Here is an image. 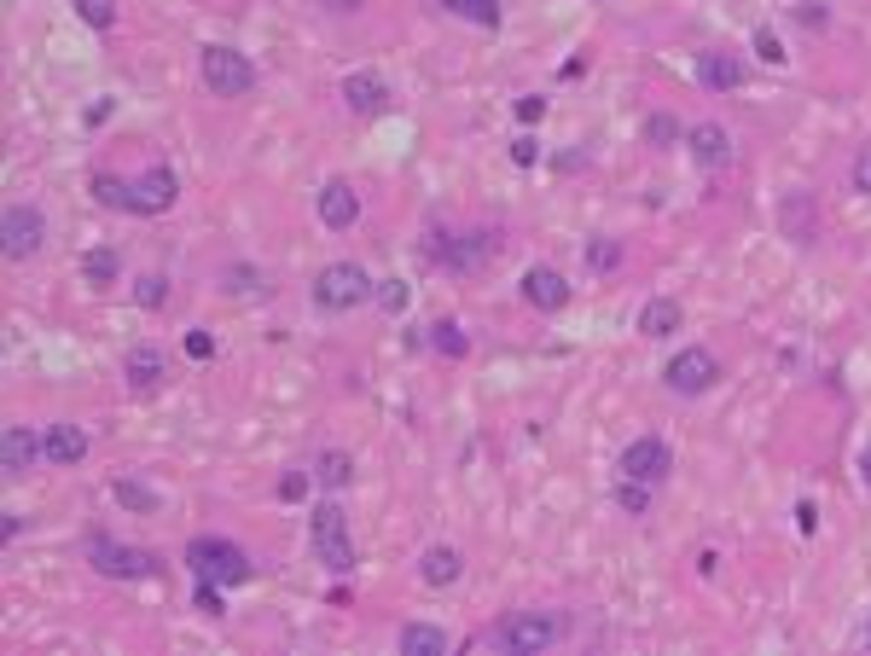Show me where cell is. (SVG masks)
Returning a JSON list of instances; mask_svg holds the SVG:
<instances>
[{
    "mask_svg": "<svg viewBox=\"0 0 871 656\" xmlns=\"http://www.w3.org/2000/svg\"><path fill=\"white\" fill-rule=\"evenodd\" d=\"M854 192H866V198H871V146L860 151V157H854Z\"/></svg>",
    "mask_w": 871,
    "mask_h": 656,
    "instance_id": "obj_37",
    "label": "cell"
},
{
    "mask_svg": "<svg viewBox=\"0 0 871 656\" xmlns=\"http://www.w3.org/2000/svg\"><path fill=\"white\" fill-rule=\"evenodd\" d=\"M198 71H204V88L222 93V99H239V93L256 88V64L244 53H232V47H204V53H198Z\"/></svg>",
    "mask_w": 871,
    "mask_h": 656,
    "instance_id": "obj_5",
    "label": "cell"
},
{
    "mask_svg": "<svg viewBox=\"0 0 871 656\" xmlns=\"http://www.w3.org/2000/svg\"><path fill=\"white\" fill-rule=\"evenodd\" d=\"M366 297H373V279H366L361 262H331V267L314 274V308H326V314L361 308Z\"/></svg>",
    "mask_w": 871,
    "mask_h": 656,
    "instance_id": "obj_4",
    "label": "cell"
},
{
    "mask_svg": "<svg viewBox=\"0 0 871 656\" xmlns=\"http://www.w3.org/2000/svg\"><path fill=\"white\" fill-rule=\"evenodd\" d=\"M227 279H232V291H256V285H262L256 267H227Z\"/></svg>",
    "mask_w": 871,
    "mask_h": 656,
    "instance_id": "obj_39",
    "label": "cell"
},
{
    "mask_svg": "<svg viewBox=\"0 0 871 656\" xmlns=\"http://www.w3.org/2000/svg\"><path fill=\"white\" fill-rule=\"evenodd\" d=\"M123 378L134 383V390H157V383H163V349L134 343L128 355H123Z\"/></svg>",
    "mask_w": 871,
    "mask_h": 656,
    "instance_id": "obj_17",
    "label": "cell"
},
{
    "mask_svg": "<svg viewBox=\"0 0 871 656\" xmlns=\"http://www.w3.org/2000/svg\"><path fill=\"white\" fill-rule=\"evenodd\" d=\"M88 558L99 576H111V581H146V576H157V552H146V546H116L105 541V534H93L88 541Z\"/></svg>",
    "mask_w": 871,
    "mask_h": 656,
    "instance_id": "obj_6",
    "label": "cell"
},
{
    "mask_svg": "<svg viewBox=\"0 0 871 656\" xmlns=\"http://www.w3.org/2000/svg\"><path fill=\"white\" fill-rule=\"evenodd\" d=\"M697 76H703V88H715V93H732V88H744V64L732 59V53H697Z\"/></svg>",
    "mask_w": 871,
    "mask_h": 656,
    "instance_id": "obj_16",
    "label": "cell"
},
{
    "mask_svg": "<svg viewBox=\"0 0 871 656\" xmlns=\"http://www.w3.org/2000/svg\"><path fill=\"white\" fill-rule=\"evenodd\" d=\"M163 297H169V279H163V274H140V279H134V302H140V308H163Z\"/></svg>",
    "mask_w": 871,
    "mask_h": 656,
    "instance_id": "obj_29",
    "label": "cell"
},
{
    "mask_svg": "<svg viewBox=\"0 0 871 656\" xmlns=\"http://www.w3.org/2000/svg\"><path fill=\"white\" fill-rule=\"evenodd\" d=\"M796 523H801V534H813V523H819V512L808 506V500H801V506H796Z\"/></svg>",
    "mask_w": 871,
    "mask_h": 656,
    "instance_id": "obj_43",
    "label": "cell"
},
{
    "mask_svg": "<svg viewBox=\"0 0 871 656\" xmlns=\"http://www.w3.org/2000/svg\"><path fill=\"white\" fill-rule=\"evenodd\" d=\"M866 645H871V628H866Z\"/></svg>",
    "mask_w": 871,
    "mask_h": 656,
    "instance_id": "obj_46",
    "label": "cell"
},
{
    "mask_svg": "<svg viewBox=\"0 0 871 656\" xmlns=\"http://www.w3.org/2000/svg\"><path fill=\"white\" fill-rule=\"evenodd\" d=\"M616 262H622V244H616V239H593L588 244V267H593V274H610Z\"/></svg>",
    "mask_w": 871,
    "mask_h": 656,
    "instance_id": "obj_32",
    "label": "cell"
},
{
    "mask_svg": "<svg viewBox=\"0 0 871 656\" xmlns=\"http://www.w3.org/2000/svg\"><path fill=\"white\" fill-rule=\"evenodd\" d=\"M116 274H123V262H116V250H88V256H81V279L88 285H116Z\"/></svg>",
    "mask_w": 871,
    "mask_h": 656,
    "instance_id": "obj_26",
    "label": "cell"
},
{
    "mask_svg": "<svg viewBox=\"0 0 871 656\" xmlns=\"http://www.w3.org/2000/svg\"><path fill=\"white\" fill-rule=\"evenodd\" d=\"M187 355H192V361H210V355H215V338H210V331H192V338H187Z\"/></svg>",
    "mask_w": 871,
    "mask_h": 656,
    "instance_id": "obj_38",
    "label": "cell"
},
{
    "mask_svg": "<svg viewBox=\"0 0 871 656\" xmlns=\"http://www.w3.org/2000/svg\"><path fill=\"white\" fill-rule=\"evenodd\" d=\"M187 569H192L198 581H215V586H239V581H250L244 546L222 541V534H198V541L187 546Z\"/></svg>",
    "mask_w": 871,
    "mask_h": 656,
    "instance_id": "obj_3",
    "label": "cell"
},
{
    "mask_svg": "<svg viewBox=\"0 0 871 656\" xmlns=\"http://www.w3.org/2000/svg\"><path fill=\"white\" fill-rule=\"evenodd\" d=\"M41 239H47V215H41L36 204H12L7 222H0V244H7V256H12V262L36 256Z\"/></svg>",
    "mask_w": 871,
    "mask_h": 656,
    "instance_id": "obj_7",
    "label": "cell"
},
{
    "mask_svg": "<svg viewBox=\"0 0 871 656\" xmlns=\"http://www.w3.org/2000/svg\"><path fill=\"white\" fill-rule=\"evenodd\" d=\"M459 569H465V558L454 546H430L425 558H418V581H425V586H454Z\"/></svg>",
    "mask_w": 871,
    "mask_h": 656,
    "instance_id": "obj_20",
    "label": "cell"
},
{
    "mask_svg": "<svg viewBox=\"0 0 871 656\" xmlns=\"http://www.w3.org/2000/svg\"><path fill=\"white\" fill-rule=\"evenodd\" d=\"M442 7L477 29H500V0H442Z\"/></svg>",
    "mask_w": 871,
    "mask_h": 656,
    "instance_id": "obj_25",
    "label": "cell"
},
{
    "mask_svg": "<svg viewBox=\"0 0 871 656\" xmlns=\"http://www.w3.org/2000/svg\"><path fill=\"white\" fill-rule=\"evenodd\" d=\"M320 222L331 232H343V227L361 222V192L349 187V180H326V187H320Z\"/></svg>",
    "mask_w": 871,
    "mask_h": 656,
    "instance_id": "obj_12",
    "label": "cell"
},
{
    "mask_svg": "<svg viewBox=\"0 0 871 656\" xmlns=\"http://www.w3.org/2000/svg\"><path fill=\"white\" fill-rule=\"evenodd\" d=\"M430 349H436V355H447V361H459L465 349H471V338H465V326H454V319H436V326H430Z\"/></svg>",
    "mask_w": 871,
    "mask_h": 656,
    "instance_id": "obj_27",
    "label": "cell"
},
{
    "mask_svg": "<svg viewBox=\"0 0 871 656\" xmlns=\"http://www.w3.org/2000/svg\"><path fill=\"white\" fill-rule=\"evenodd\" d=\"M616 506H622V512H633V517H645V506H651V482H633V477H622V488H616Z\"/></svg>",
    "mask_w": 871,
    "mask_h": 656,
    "instance_id": "obj_30",
    "label": "cell"
},
{
    "mask_svg": "<svg viewBox=\"0 0 871 656\" xmlns=\"http://www.w3.org/2000/svg\"><path fill=\"white\" fill-rule=\"evenodd\" d=\"M685 151H692L703 169H720V163L732 157V134L720 123H692V128H685Z\"/></svg>",
    "mask_w": 871,
    "mask_h": 656,
    "instance_id": "obj_13",
    "label": "cell"
},
{
    "mask_svg": "<svg viewBox=\"0 0 871 656\" xmlns=\"http://www.w3.org/2000/svg\"><path fill=\"white\" fill-rule=\"evenodd\" d=\"M175 169L169 163H157V169H146L140 180L128 187V215H163V210H175Z\"/></svg>",
    "mask_w": 871,
    "mask_h": 656,
    "instance_id": "obj_10",
    "label": "cell"
},
{
    "mask_svg": "<svg viewBox=\"0 0 871 656\" xmlns=\"http://www.w3.org/2000/svg\"><path fill=\"white\" fill-rule=\"evenodd\" d=\"M314 482H326V488H349V482H355V459H349L343 447H326L320 459H314Z\"/></svg>",
    "mask_w": 871,
    "mask_h": 656,
    "instance_id": "obj_24",
    "label": "cell"
},
{
    "mask_svg": "<svg viewBox=\"0 0 871 656\" xmlns=\"http://www.w3.org/2000/svg\"><path fill=\"white\" fill-rule=\"evenodd\" d=\"M512 157H517V163H523V169H529V163L541 157V151H534V140H529V134H523V140H512Z\"/></svg>",
    "mask_w": 871,
    "mask_h": 656,
    "instance_id": "obj_42",
    "label": "cell"
},
{
    "mask_svg": "<svg viewBox=\"0 0 871 656\" xmlns=\"http://www.w3.org/2000/svg\"><path fill=\"white\" fill-rule=\"evenodd\" d=\"M541 111H546L541 93H523V99H517V116H523V123H541Z\"/></svg>",
    "mask_w": 871,
    "mask_h": 656,
    "instance_id": "obj_40",
    "label": "cell"
},
{
    "mask_svg": "<svg viewBox=\"0 0 871 656\" xmlns=\"http://www.w3.org/2000/svg\"><path fill=\"white\" fill-rule=\"evenodd\" d=\"M378 302H383V308H390V314H401V308H407V285H401V279H383Z\"/></svg>",
    "mask_w": 871,
    "mask_h": 656,
    "instance_id": "obj_36",
    "label": "cell"
},
{
    "mask_svg": "<svg viewBox=\"0 0 871 656\" xmlns=\"http://www.w3.org/2000/svg\"><path fill=\"white\" fill-rule=\"evenodd\" d=\"M523 297L534 302V308H564V302H569V285H564V274H558V267H529V274H523Z\"/></svg>",
    "mask_w": 871,
    "mask_h": 656,
    "instance_id": "obj_14",
    "label": "cell"
},
{
    "mask_svg": "<svg viewBox=\"0 0 871 656\" xmlns=\"http://www.w3.org/2000/svg\"><path fill=\"white\" fill-rule=\"evenodd\" d=\"M116 500H123V506L128 512H157V494H152V488H140V482H116Z\"/></svg>",
    "mask_w": 871,
    "mask_h": 656,
    "instance_id": "obj_31",
    "label": "cell"
},
{
    "mask_svg": "<svg viewBox=\"0 0 871 656\" xmlns=\"http://www.w3.org/2000/svg\"><path fill=\"white\" fill-rule=\"evenodd\" d=\"M564 633H569L564 616H552V610H517V616L500 621V628H489V645H494V651H512V656H529V651L558 645Z\"/></svg>",
    "mask_w": 871,
    "mask_h": 656,
    "instance_id": "obj_1",
    "label": "cell"
},
{
    "mask_svg": "<svg viewBox=\"0 0 871 656\" xmlns=\"http://www.w3.org/2000/svg\"><path fill=\"white\" fill-rule=\"evenodd\" d=\"M680 319H685V314H680L674 297H651L645 308H640V331H645V338H674Z\"/></svg>",
    "mask_w": 871,
    "mask_h": 656,
    "instance_id": "obj_21",
    "label": "cell"
},
{
    "mask_svg": "<svg viewBox=\"0 0 871 656\" xmlns=\"http://www.w3.org/2000/svg\"><path fill=\"white\" fill-rule=\"evenodd\" d=\"M616 470L633 482H662L668 470H674V453H668L657 436H640V442H628L622 447V459H616Z\"/></svg>",
    "mask_w": 871,
    "mask_h": 656,
    "instance_id": "obj_9",
    "label": "cell"
},
{
    "mask_svg": "<svg viewBox=\"0 0 871 656\" xmlns=\"http://www.w3.org/2000/svg\"><path fill=\"white\" fill-rule=\"evenodd\" d=\"M645 134H651L657 146H674V140H685V134L674 128V116H651V123H645Z\"/></svg>",
    "mask_w": 871,
    "mask_h": 656,
    "instance_id": "obj_34",
    "label": "cell"
},
{
    "mask_svg": "<svg viewBox=\"0 0 871 656\" xmlns=\"http://www.w3.org/2000/svg\"><path fill=\"white\" fill-rule=\"evenodd\" d=\"M308 546H314V558H320L331 576H349V569H355V541H349V517H343V506L320 500V506L308 512Z\"/></svg>",
    "mask_w": 871,
    "mask_h": 656,
    "instance_id": "obj_2",
    "label": "cell"
},
{
    "mask_svg": "<svg viewBox=\"0 0 871 656\" xmlns=\"http://www.w3.org/2000/svg\"><path fill=\"white\" fill-rule=\"evenodd\" d=\"M860 477H866V488H871V447L860 453Z\"/></svg>",
    "mask_w": 871,
    "mask_h": 656,
    "instance_id": "obj_45",
    "label": "cell"
},
{
    "mask_svg": "<svg viewBox=\"0 0 871 656\" xmlns=\"http://www.w3.org/2000/svg\"><path fill=\"white\" fill-rule=\"evenodd\" d=\"M395 645H401V656H447V651H454V639H447L442 628H430V621H407Z\"/></svg>",
    "mask_w": 871,
    "mask_h": 656,
    "instance_id": "obj_19",
    "label": "cell"
},
{
    "mask_svg": "<svg viewBox=\"0 0 871 656\" xmlns=\"http://www.w3.org/2000/svg\"><path fill=\"white\" fill-rule=\"evenodd\" d=\"M0 459H7V477H29L47 459V436H36L29 425H7L0 436Z\"/></svg>",
    "mask_w": 871,
    "mask_h": 656,
    "instance_id": "obj_11",
    "label": "cell"
},
{
    "mask_svg": "<svg viewBox=\"0 0 871 656\" xmlns=\"http://www.w3.org/2000/svg\"><path fill=\"white\" fill-rule=\"evenodd\" d=\"M76 18L93 24V29H116V0H71Z\"/></svg>",
    "mask_w": 871,
    "mask_h": 656,
    "instance_id": "obj_28",
    "label": "cell"
},
{
    "mask_svg": "<svg viewBox=\"0 0 871 656\" xmlns=\"http://www.w3.org/2000/svg\"><path fill=\"white\" fill-rule=\"evenodd\" d=\"M47 459L53 465H81L88 459V436L76 425H47Z\"/></svg>",
    "mask_w": 871,
    "mask_h": 656,
    "instance_id": "obj_22",
    "label": "cell"
},
{
    "mask_svg": "<svg viewBox=\"0 0 871 656\" xmlns=\"http://www.w3.org/2000/svg\"><path fill=\"white\" fill-rule=\"evenodd\" d=\"M343 99H349V111H361V116H378L383 105H390V88L373 76V71H355L343 81Z\"/></svg>",
    "mask_w": 871,
    "mask_h": 656,
    "instance_id": "obj_18",
    "label": "cell"
},
{
    "mask_svg": "<svg viewBox=\"0 0 871 656\" xmlns=\"http://www.w3.org/2000/svg\"><path fill=\"white\" fill-rule=\"evenodd\" d=\"M93 198H99L105 210H128V187H123V180H111V175L93 180Z\"/></svg>",
    "mask_w": 871,
    "mask_h": 656,
    "instance_id": "obj_33",
    "label": "cell"
},
{
    "mask_svg": "<svg viewBox=\"0 0 871 656\" xmlns=\"http://www.w3.org/2000/svg\"><path fill=\"white\" fill-rule=\"evenodd\" d=\"M489 244H494V232H465V239H454L447 250H436V262H447V267H477L482 256H489Z\"/></svg>",
    "mask_w": 871,
    "mask_h": 656,
    "instance_id": "obj_23",
    "label": "cell"
},
{
    "mask_svg": "<svg viewBox=\"0 0 871 656\" xmlns=\"http://www.w3.org/2000/svg\"><path fill=\"white\" fill-rule=\"evenodd\" d=\"M326 7H338V12H355V7H366V0H326Z\"/></svg>",
    "mask_w": 871,
    "mask_h": 656,
    "instance_id": "obj_44",
    "label": "cell"
},
{
    "mask_svg": "<svg viewBox=\"0 0 871 656\" xmlns=\"http://www.w3.org/2000/svg\"><path fill=\"white\" fill-rule=\"evenodd\" d=\"M756 53H761L767 64H784V47H779V36H773V29H767V24L756 29Z\"/></svg>",
    "mask_w": 871,
    "mask_h": 656,
    "instance_id": "obj_35",
    "label": "cell"
},
{
    "mask_svg": "<svg viewBox=\"0 0 871 656\" xmlns=\"http://www.w3.org/2000/svg\"><path fill=\"white\" fill-rule=\"evenodd\" d=\"M779 227L791 232L796 244H813V239H819V227H813V192H791V198H779Z\"/></svg>",
    "mask_w": 871,
    "mask_h": 656,
    "instance_id": "obj_15",
    "label": "cell"
},
{
    "mask_svg": "<svg viewBox=\"0 0 871 656\" xmlns=\"http://www.w3.org/2000/svg\"><path fill=\"white\" fill-rule=\"evenodd\" d=\"M303 494H308V477H303V470H291V477L279 482V500H303Z\"/></svg>",
    "mask_w": 871,
    "mask_h": 656,
    "instance_id": "obj_41",
    "label": "cell"
},
{
    "mask_svg": "<svg viewBox=\"0 0 871 656\" xmlns=\"http://www.w3.org/2000/svg\"><path fill=\"white\" fill-rule=\"evenodd\" d=\"M668 390L674 395H703V390H715V378H720V361L709 355V349H680L674 361H668Z\"/></svg>",
    "mask_w": 871,
    "mask_h": 656,
    "instance_id": "obj_8",
    "label": "cell"
}]
</instances>
